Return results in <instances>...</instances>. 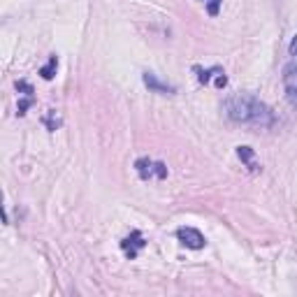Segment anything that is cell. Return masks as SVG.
Segmentation results:
<instances>
[{
    "label": "cell",
    "instance_id": "cell-1",
    "mask_svg": "<svg viewBox=\"0 0 297 297\" xmlns=\"http://www.w3.org/2000/svg\"><path fill=\"white\" fill-rule=\"evenodd\" d=\"M228 116L237 123H249V126H258V128H270L274 123V114L265 102L251 98V95H242V98H232L225 105Z\"/></svg>",
    "mask_w": 297,
    "mask_h": 297
},
{
    "label": "cell",
    "instance_id": "cell-2",
    "mask_svg": "<svg viewBox=\"0 0 297 297\" xmlns=\"http://www.w3.org/2000/svg\"><path fill=\"white\" fill-rule=\"evenodd\" d=\"M176 237H179V242H181L186 249H193V251L204 249V244H207L202 232L195 228H179L176 230Z\"/></svg>",
    "mask_w": 297,
    "mask_h": 297
},
{
    "label": "cell",
    "instance_id": "cell-3",
    "mask_svg": "<svg viewBox=\"0 0 297 297\" xmlns=\"http://www.w3.org/2000/svg\"><path fill=\"white\" fill-rule=\"evenodd\" d=\"M144 246H147V242H144V237H142L140 230H133L130 237H126L121 242V249L126 251V256L128 258H135L137 253H140V249H144Z\"/></svg>",
    "mask_w": 297,
    "mask_h": 297
},
{
    "label": "cell",
    "instance_id": "cell-4",
    "mask_svg": "<svg viewBox=\"0 0 297 297\" xmlns=\"http://www.w3.org/2000/svg\"><path fill=\"white\" fill-rule=\"evenodd\" d=\"M142 81L147 84L148 91H153V93H162V95L176 93V88L172 86V84H165V81H160L153 72H144V74H142Z\"/></svg>",
    "mask_w": 297,
    "mask_h": 297
},
{
    "label": "cell",
    "instance_id": "cell-5",
    "mask_svg": "<svg viewBox=\"0 0 297 297\" xmlns=\"http://www.w3.org/2000/svg\"><path fill=\"white\" fill-rule=\"evenodd\" d=\"M284 86L293 105H297V65H286L284 68Z\"/></svg>",
    "mask_w": 297,
    "mask_h": 297
},
{
    "label": "cell",
    "instance_id": "cell-6",
    "mask_svg": "<svg viewBox=\"0 0 297 297\" xmlns=\"http://www.w3.org/2000/svg\"><path fill=\"white\" fill-rule=\"evenodd\" d=\"M237 155H239V158H242V162H246L251 169H258L256 153H253V148H251V147H237Z\"/></svg>",
    "mask_w": 297,
    "mask_h": 297
},
{
    "label": "cell",
    "instance_id": "cell-7",
    "mask_svg": "<svg viewBox=\"0 0 297 297\" xmlns=\"http://www.w3.org/2000/svg\"><path fill=\"white\" fill-rule=\"evenodd\" d=\"M56 70H58V58H56V56H51L47 65H44V68H40V77H42V79H47V81L54 79Z\"/></svg>",
    "mask_w": 297,
    "mask_h": 297
},
{
    "label": "cell",
    "instance_id": "cell-8",
    "mask_svg": "<svg viewBox=\"0 0 297 297\" xmlns=\"http://www.w3.org/2000/svg\"><path fill=\"white\" fill-rule=\"evenodd\" d=\"M135 167H137V172H140L142 179H148V176L153 174V162L148 160V158H140V160L135 162Z\"/></svg>",
    "mask_w": 297,
    "mask_h": 297
},
{
    "label": "cell",
    "instance_id": "cell-9",
    "mask_svg": "<svg viewBox=\"0 0 297 297\" xmlns=\"http://www.w3.org/2000/svg\"><path fill=\"white\" fill-rule=\"evenodd\" d=\"M197 79H200V84H209V79L214 77V74H218V72H223L221 68H211V70H197Z\"/></svg>",
    "mask_w": 297,
    "mask_h": 297
},
{
    "label": "cell",
    "instance_id": "cell-10",
    "mask_svg": "<svg viewBox=\"0 0 297 297\" xmlns=\"http://www.w3.org/2000/svg\"><path fill=\"white\" fill-rule=\"evenodd\" d=\"M44 123H47V128H49V130H56L58 126H61V119L56 116L54 109H49V114H47V119H44Z\"/></svg>",
    "mask_w": 297,
    "mask_h": 297
},
{
    "label": "cell",
    "instance_id": "cell-11",
    "mask_svg": "<svg viewBox=\"0 0 297 297\" xmlns=\"http://www.w3.org/2000/svg\"><path fill=\"white\" fill-rule=\"evenodd\" d=\"M33 95H26V98H23V100H19V107H16V114L19 116H23L28 112V107H30V105H33Z\"/></svg>",
    "mask_w": 297,
    "mask_h": 297
},
{
    "label": "cell",
    "instance_id": "cell-12",
    "mask_svg": "<svg viewBox=\"0 0 297 297\" xmlns=\"http://www.w3.org/2000/svg\"><path fill=\"white\" fill-rule=\"evenodd\" d=\"M153 174L158 179H165L167 176V167H165V162H153Z\"/></svg>",
    "mask_w": 297,
    "mask_h": 297
},
{
    "label": "cell",
    "instance_id": "cell-13",
    "mask_svg": "<svg viewBox=\"0 0 297 297\" xmlns=\"http://www.w3.org/2000/svg\"><path fill=\"white\" fill-rule=\"evenodd\" d=\"M218 9H221V0H209V5H207V12H209V16H216Z\"/></svg>",
    "mask_w": 297,
    "mask_h": 297
},
{
    "label": "cell",
    "instance_id": "cell-14",
    "mask_svg": "<svg viewBox=\"0 0 297 297\" xmlns=\"http://www.w3.org/2000/svg\"><path fill=\"white\" fill-rule=\"evenodd\" d=\"M16 91H23L26 95H33V86L28 81H16Z\"/></svg>",
    "mask_w": 297,
    "mask_h": 297
},
{
    "label": "cell",
    "instance_id": "cell-15",
    "mask_svg": "<svg viewBox=\"0 0 297 297\" xmlns=\"http://www.w3.org/2000/svg\"><path fill=\"white\" fill-rule=\"evenodd\" d=\"M225 84H228V77H225L223 72H218V74H216V86H218V88H223Z\"/></svg>",
    "mask_w": 297,
    "mask_h": 297
},
{
    "label": "cell",
    "instance_id": "cell-16",
    "mask_svg": "<svg viewBox=\"0 0 297 297\" xmlns=\"http://www.w3.org/2000/svg\"><path fill=\"white\" fill-rule=\"evenodd\" d=\"M291 54H293V56H297V35L293 37V42H291Z\"/></svg>",
    "mask_w": 297,
    "mask_h": 297
}]
</instances>
